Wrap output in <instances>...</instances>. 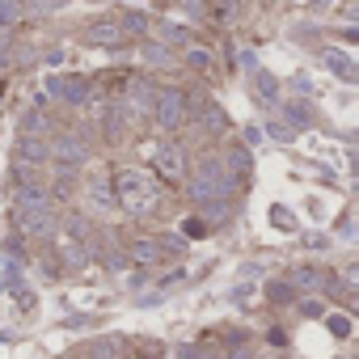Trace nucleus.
<instances>
[{
  "instance_id": "obj_38",
  "label": "nucleus",
  "mask_w": 359,
  "mask_h": 359,
  "mask_svg": "<svg viewBox=\"0 0 359 359\" xmlns=\"http://www.w3.org/2000/svg\"><path fill=\"white\" fill-rule=\"evenodd\" d=\"M309 5H313V9H330V0H309Z\"/></svg>"
},
{
  "instance_id": "obj_24",
  "label": "nucleus",
  "mask_w": 359,
  "mask_h": 359,
  "mask_svg": "<svg viewBox=\"0 0 359 359\" xmlns=\"http://www.w3.org/2000/svg\"><path fill=\"white\" fill-rule=\"evenodd\" d=\"M266 296H271L275 304H287V300L296 296V287H292V283H279V279H271V283H266Z\"/></svg>"
},
{
  "instance_id": "obj_39",
  "label": "nucleus",
  "mask_w": 359,
  "mask_h": 359,
  "mask_svg": "<svg viewBox=\"0 0 359 359\" xmlns=\"http://www.w3.org/2000/svg\"><path fill=\"white\" fill-rule=\"evenodd\" d=\"M283 5H296V0H283Z\"/></svg>"
},
{
  "instance_id": "obj_17",
  "label": "nucleus",
  "mask_w": 359,
  "mask_h": 359,
  "mask_svg": "<svg viewBox=\"0 0 359 359\" xmlns=\"http://www.w3.org/2000/svg\"><path fill=\"white\" fill-rule=\"evenodd\" d=\"M283 118H287L292 127H313V123H317L309 102H287V106H283Z\"/></svg>"
},
{
  "instance_id": "obj_26",
  "label": "nucleus",
  "mask_w": 359,
  "mask_h": 359,
  "mask_svg": "<svg viewBox=\"0 0 359 359\" xmlns=\"http://www.w3.org/2000/svg\"><path fill=\"white\" fill-rule=\"evenodd\" d=\"M187 64H191V68H199V72H203V68H208V64H212V55H208V51H203V47H191V51H187Z\"/></svg>"
},
{
  "instance_id": "obj_27",
  "label": "nucleus",
  "mask_w": 359,
  "mask_h": 359,
  "mask_svg": "<svg viewBox=\"0 0 359 359\" xmlns=\"http://www.w3.org/2000/svg\"><path fill=\"white\" fill-rule=\"evenodd\" d=\"M173 359H212V351L208 346H177Z\"/></svg>"
},
{
  "instance_id": "obj_22",
  "label": "nucleus",
  "mask_w": 359,
  "mask_h": 359,
  "mask_svg": "<svg viewBox=\"0 0 359 359\" xmlns=\"http://www.w3.org/2000/svg\"><path fill=\"white\" fill-rule=\"evenodd\" d=\"M118 26H123V34H148V30H152L144 13H123V18H118Z\"/></svg>"
},
{
  "instance_id": "obj_34",
  "label": "nucleus",
  "mask_w": 359,
  "mask_h": 359,
  "mask_svg": "<svg viewBox=\"0 0 359 359\" xmlns=\"http://www.w3.org/2000/svg\"><path fill=\"white\" fill-rule=\"evenodd\" d=\"M296 93H304V97H309V93H313V85H309V76H304V72H300V76H296Z\"/></svg>"
},
{
  "instance_id": "obj_32",
  "label": "nucleus",
  "mask_w": 359,
  "mask_h": 359,
  "mask_svg": "<svg viewBox=\"0 0 359 359\" xmlns=\"http://www.w3.org/2000/svg\"><path fill=\"white\" fill-rule=\"evenodd\" d=\"M300 313H304V317H325L321 300H304V304H300Z\"/></svg>"
},
{
  "instance_id": "obj_21",
  "label": "nucleus",
  "mask_w": 359,
  "mask_h": 359,
  "mask_svg": "<svg viewBox=\"0 0 359 359\" xmlns=\"http://www.w3.org/2000/svg\"><path fill=\"white\" fill-rule=\"evenodd\" d=\"M203 123H208V131H229V114H224L216 102L203 106Z\"/></svg>"
},
{
  "instance_id": "obj_18",
  "label": "nucleus",
  "mask_w": 359,
  "mask_h": 359,
  "mask_svg": "<svg viewBox=\"0 0 359 359\" xmlns=\"http://www.w3.org/2000/svg\"><path fill=\"white\" fill-rule=\"evenodd\" d=\"M321 283H325V271H317V266H296V271H292V287H309V292H313V287H321Z\"/></svg>"
},
{
  "instance_id": "obj_12",
  "label": "nucleus",
  "mask_w": 359,
  "mask_h": 359,
  "mask_svg": "<svg viewBox=\"0 0 359 359\" xmlns=\"http://www.w3.org/2000/svg\"><path fill=\"white\" fill-rule=\"evenodd\" d=\"M13 203H18V212L55 208V203H51V191H47V182H22V187H18V195H13Z\"/></svg>"
},
{
  "instance_id": "obj_29",
  "label": "nucleus",
  "mask_w": 359,
  "mask_h": 359,
  "mask_svg": "<svg viewBox=\"0 0 359 359\" xmlns=\"http://www.w3.org/2000/svg\"><path fill=\"white\" fill-rule=\"evenodd\" d=\"M271 220H275V229H283V233H287V229H296V220H287V212H283V208H271Z\"/></svg>"
},
{
  "instance_id": "obj_36",
  "label": "nucleus",
  "mask_w": 359,
  "mask_h": 359,
  "mask_svg": "<svg viewBox=\"0 0 359 359\" xmlns=\"http://www.w3.org/2000/svg\"><path fill=\"white\" fill-rule=\"evenodd\" d=\"M43 60H47V64H51V68H55V64H64V51H60V47H55V51H47V55H43Z\"/></svg>"
},
{
  "instance_id": "obj_33",
  "label": "nucleus",
  "mask_w": 359,
  "mask_h": 359,
  "mask_svg": "<svg viewBox=\"0 0 359 359\" xmlns=\"http://www.w3.org/2000/svg\"><path fill=\"white\" fill-rule=\"evenodd\" d=\"M266 135H275V140H292V131H287V127H279V123H271V127H266Z\"/></svg>"
},
{
  "instance_id": "obj_30",
  "label": "nucleus",
  "mask_w": 359,
  "mask_h": 359,
  "mask_svg": "<svg viewBox=\"0 0 359 359\" xmlns=\"http://www.w3.org/2000/svg\"><path fill=\"white\" fill-rule=\"evenodd\" d=\"M203 233H208V224H203L199 216H195V220H187V229H182V237H203Z\"/></svg>"
},
{
  "instance_id": "obj_40",
  "label": "nucleus",
  "mask_w": 359,
  "mask_h": 359,
  "mask_svg": "<svg viewBox=\"0 0 359 359\" xmlns=\"http://www.w3.org/2000/svg\"><path fill=\"white\" fill-rule=\"evenodd\" d=\"M22 5H26V0H22Z\"/></svg>"
},
{
  "instance_id": "obj_8",
  "label": "nucleus",
  "mask_w": 359,
  "mask_h": 359,
  "mask_svg": "<svg viewBox=\"0 0 359 359\" xmlns=\"http://www.w3.org/2000/svg\"><path fill=\"white\" fill-rule=\"evenodd\" d=\"M47 93L68 106H85L93 89H89V76H47Z\"/></svg>"
},
{
  "instance_id": "obj_35",
  "label": "nucleus",
  "mask_w": 359,
  "mask_h": 359,
  "mask_svg": "<svg viewBox=\"0 0 359 359\" xmlns=\"http://www.w3.org/2000/svg\"><path fill=\"white\" fill-rule=\"evenodd\" d=\"M187 13L191 18H203V0H187Z\"/></svg>"
},
{
  "instance_id": "obj_31",
  "label": "nucleus",
  "mask_w": 359,
  "mask_h": 359,
  "mask_svg": "<svg viewBox=\"0 0 359 359\" xmlns=\"http://www.w3.org/2000/svg\"><path fill=\"white\" fill-rule=\"evenodd\" d=\"M254 355H258L254 346H245V342H237V346H233V351H229L224 359H254Z\"/></svg>"
},
{
  "instance_id": "obj_2",
  "label": "nucleus",
  "mask_w": 359,
  "mask_h": 359,
  "mask_svg": "<svg viewBox=\"0 0 359 359\" xmlns=\"http://www.w3.org/2000/svg\"><path fill=\"white\" fill-rule=\"evenodd\" d=\"M237 191H241L237 177L224 169V161H220L216 152L199 156V165L191 169V182H187V199H191L195 208L216 203V199H229V195H237Z\"/></svg>"
},
{
  "instance_id": "obj_13",
  "label": "nucleus",
  "mask_w": 359,
  "mask_h": 359,
  "mask_svg": "<svg viewBox=\"0 0 359 359\" xmlns=\"http://www.w3.org/2000/svg\"><path fill=\"white\" fill-rule=\"evenodd\" d=\"M18 161L22 165H47V135H26V131H18Z\"/></svg>"
},
{
  "instance_id": "obj_1",
  "label": "nucleus",
  "mask_w": 359,
  "mask_h": 359,
  "mask_svg": "<svg viewBox=\"0 0 359 359\" xmlns=\"http://www.w3.org/2000/svg\"><path fill=\"white\" fill-rule=\"evenodd\" d=\"M110 182H114V203H118L127 216H135V220L156 216V208H161V199H165V187L156 182L152 173H144V169H118Z\"/></svg>"
},
{
  "instance_id": "obj_23",
  "label": "nucleus",
  "mask_w": 359,
  "mask_h": 359,
  "mask_svg": "<svg viewBox=\"0 0 359 359\" xmlns=\"http://www.w3.org/2000/svg\"><path fill=\"white\" fill-rule=\"evenodd\" d=\"M191 34L182 26H169V22H156V43H187Z\"/></svg>"
},
{
  "instance_id": "obj_25",
  "label": "nucleus",
  "mask_w": 359,
  "mask_h": 359,
  "mask_svg": "<svg viewBox=\"0 0 359 359\" xmlns=\"http://www.w3.org/2000/svg\"><path fill=\"white\" fill-rule=\"evenodd\" d=\"M0 287H5V292H18V287H22V275H18V262H9V266H5V279H0Z\"/></svg>"
},
{
  "instance_id": "obj_6",
  "label": "nucleus",
  "mask_w": 359,
  "mask_h": 359,
  "mask_svg": "<svg viewBox=\"0 0 359 359\" xmlns=\"http://www.w3.org/2000/svg\"><path fill=\"white\" fill-rule=\"evenodd\" d=\"M148 161H152L156 177H165V182H182V177H187V156H182V148H177L173 140H156Z\"/></svg>"
},
{
  "instance_id": "obj_5",
  "label": "nucleus",
  "mask_w": 359,
  "mask_h": 359,
  "mask_svg": "<svg viewBox=\"0 0 359 359\" xmlns=\"http://www.w3.org/2000/svg\"><path fill=\"white\" fill-rule=\"evenodd\" d=\"M13 224H18V233H22L26 241H55V237H60V212H55V208L18 212Z\"/></svg>"
},
{
  "instance_id": "obj_20",
  "label": "nucleus",
  "mask_w": 359,
  "mask_h": 359,
  "mask_svg": "<svg viewBox=\"0 0 359 359\" xmlns=\"http://www.w3.org/2000/svg\"><path fill=\"white\" fill-rule=\"evenodd\" d=\"M22 13H26V5H22V0H0V30L18 26V22H22Z\"/></svg>"
},
{
  "instance_id": "obj_28",
  "label": "nucleus",
  "mask_w": 359,
  "mask_h": 359,
  "mask_svg": "<svg viewBox=\"0 0 359 359\" xmlns=\"http://www.w3.org/2000/svg\"><path fill=\"white\" fill-rule=\"evenodd\" d=\"M325 321H330V330H334L338 338H346V334H351V321H346V317H338V313H325Z\"/></svg>"
},
{
  "instance_id": "obj_15",
  "label": "nucleus",
  "mask_w": 359,
  "mask_h": 359,
  "mask_svg": "<svg viewBox=\"0 0 359 359\" xmlns=\"http://www.w3.org/2000/svg\"><path fill=\"white\" fill-rule=\"evenodd\" d=\"M321 64H325V68H330L338 81H346V85L355 81V64H351V55H346V51H338V47H325V51H321Z\"/></svg>"
},
{
  "instance_id": "obj_9",
  "label": "nucleus",
  "mask_w": 359,
  "mask_h": 359,
  "mask_svg": "<svg viewBox=\"0 0 359 359\" xmlns=\"http://www.w3.org/2000/svg\"><path fill=\"white\" fill-rule=\"evenodd\" d=\"M60 233L68 237V241H93V233H97V224H93V216L89 212H81V208H68V212H60Z\"/></svg>"
},
{
  "instance_id": "obj_11",
  "label": "nucleus",
  "mask_w": 359,
  "mask_h": 359,
  "mask_svg": "<svg viewBox=\"0 0 359 359\" xmlns=\"http://www.w3.org/2000/svg\"><path fill=\"white\" fill-rule=\"evenodd\" d=\"M127 355H131V346L123 334H106V338L85 342V359H127Z\"/></svg>"
},
{
  "instance_id": "obj_16",
  "label": "nucleus",
  "mask_w": 359,
  "mask_h": 359,
  "mask_svg": "<svg viewBox=\"0 0 359 359\" xmlns=\"http://www.w3.org/2000/svg\"><path fill=\"white\" fill-rule=\"evenodd\" d=\"M254 93L262 102H279V85H275V76L266 68H254Z\"/></svg>"
},
{
  "instance_id": "obj_4",
  "label": "nucleus",
  "mask_w": 359,
  "mask_h": 359,
  "mask_svg": "<svg viewBox=\"0 0 359 359\" xmlns=\"http://www.w3.org/2000/svg\"><path fill=\"white\" fill-rule=\"evenodd\" d=\"M89 140H81V135H47V161H55L60 169H85L89 165Z\"/></svg>"
},
{
  "instance_id": "obj_3",
  "label": "nucleus",
  "mask_w": 359,
  "mask_h": 359,
  "mask_svg": "<svg viewBox=\"0 0 359 359\" xmlns=\"http://www.w3.org/2000/svg\"><path fill=\"white\" fill-rule=\"evenodd\" d=\"M187 114H191V97H187L182 89H156V97H152V118H156L161 131H177V127L187 123Z\"/></svg>"
},
{
  "instance_id": "obj_14",
  "label": "nucleus",
  "mask_w": 359,
  "mask_h": 359,
  "mask_svg": "<svg viewBox=\"0 0 359 359\" xmlns=\"http://www.w3.org/2000/svg\"><path fill=\"white\" fill-rule=\"evenodd\" d=\"M123 26L118 22H93L89 30H85V43L89 47H123Z\"/></svg>"
},
{
  "instance_id": "obj_19",
  "label": "nucleus",
  "mask_w": 359,
  "mask_h": 359,
  "mask_svg": "<svg viewBox=\"0 0 359 359\" xmlns=\"http://www.w3.org/2000/svg\"><path fill=\"white\" fill-rule=\"evenodd\" d=\"M144 60L152 68H173V55H169V43H144Z\"/></svg>"
},
{
  "instance_id": "obj_7",
  "label": "nucleus",
  "mask_w": 359,
  "mask_h": 359,
  "mask_svg": "<svg viewBox=\"0 0 359 359\" xmlns=\"http://www.w3.org/2000/svg\"><path fill=\"white\" fill-rule=\"evenodd\" d=\"M76 191L85 195L89 216H114V212H118V203H114V182H110L106 173H89Z\"/></svg>"
},
{
  "instance_id": "obj_10",
  "label": "nucleus",
  "mask_w": 359,
  "mask_h": 359,
  "mask_svg": "<svg viewBox=\"0 0 359 359\" xmlns=\"http://www.w3.org/2000/svg\"><path fill=\"white\" fill-rule=\"evenodd\" d=\"M127 258H131V266H140V271H156V266L165 262V250H161L156 237H140V241L127 245Z\"/></svg>"
},
{
  "instance_id": "obj_37",
  "label": "nucleus",
  "mask_w": 359,
  "mask_h": 359,
  "mask_svg": "<svg viewBox=\"0 0 359 359\" xmlns=\"http://www.w3.org/2000/svg\"><path fill=\"white\" fill-rule=\"evenodd\" d=\"M245 140L250 144H262V127H245Z\"/></svg>"
}]
</instances>
